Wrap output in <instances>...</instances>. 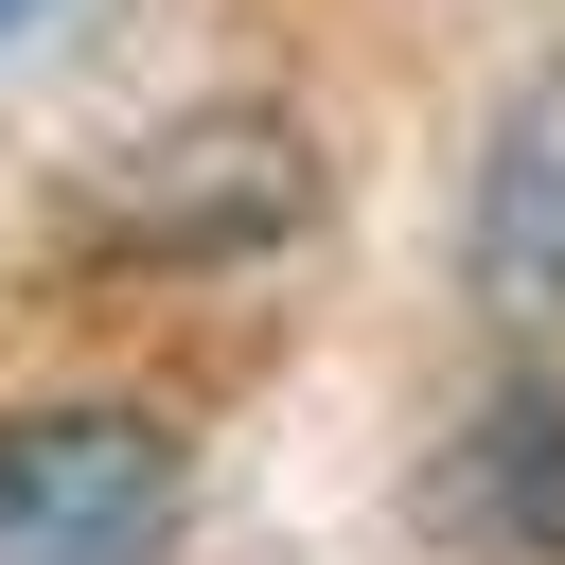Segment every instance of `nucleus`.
<instances>
[{"label":"nucleus","instance_id":"obj_1","mask_svg":"<svg viewBox=\"0 0 565 565\" xmlns=\"http://www.w3.org/2000/svg\"><path fill=\"white\" fill-rule=\"evenodd\" d=\"M194 441L159 406H18L0 424V565H177Z\"/></svg>","mask_w":565,"mask_h":565},{"label":"nucleus","instance_id":"obj_2","mask_svg":"<svg viewBox=\"0 0 565 565\" xmlns=\"http://www.w3.org/2000/svg\"><path fill=\"white\" fill-rule=\"evenodd\" d=\"M300 194H318L300 124L212 106V124H177L159 159H124V177L88 194V230H106V247H141V265H194V247H265V230H300Z\"/></svg>","mask_w":565,"mask_h":565},{"label":"nucleus","instance_id":"obj_3","mask_svg":"<svg viewBox=\"0 0 565 565\" xmlns=\"http://www.w3.org/2000/svg\"><path fill=\"white\" fill-rule=\"evenodd\" d=\"M459 265H477V300L530 335V353H565V53L494 106V141H477V230H459Z\"/></svg>","mask_w":565,"mask_h":565},{"label":"nucleus","instance_id":"obj_4","mask_svg":"<svg viewBox=\"0 0 565 565\" xmlns=\"http://www.w3.org/2000/svg\"><path fill=\"white\" fill-rule=\"evenodd\" d=\"M441 530L477 565H565V353H530L459 441H441Z\"/></svg>","mask_w":565,"mask_h":565},{"label":"nucleus","instance_id":"obj_5","mask_svg":"<svg viewBox=\"0 0 565 565\" xmlns=\"http://www.w3.org/2000/svg\"><path fill=\"white\" fill-rule=\"evenodd\" d=\"M35 18H53V0H0V35H35Z\"/></svg>","mask_w":565,"mask_h":565}]
</instances>
